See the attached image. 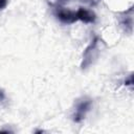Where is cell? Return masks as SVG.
Masks as SVG:
<instances>
[{
  "label": "cell",
  "instance_id": "cell-1",
  "mask_svg": "<svg viewBox=\"0 0 134 134\" xmlns=\"http://www.w3.org/2000/svg\"><path fill=\"white\" fill-rule=\"evenodd\" d=\"M103 42L99 37H94L93 40L90 42V44L86 47V49L83 52V59L81 63L82 69L88 68L90 65L94 63V61L98 58L100 50L103 48Z\"/></svg>",
  "mask_w": 134,
  "mask_h": 134
},
{
  "label": "cell",
  "instance_id": "cell-2",
  "mask_svg": "<svg viewBox=\"0 0 134 134\" xmlns=\"http://www.w3.org/2000/svg\"><path fill=\"white\" fill-rule=\"evenodd\" d=\"M91 105H92L91 99L86 97V96L77 99L76 103H75L74 112L72 114V120L74 122H81L85 118L86 114L90 111Z\"/></svg>",
  "mask_w": 134,
  "mask_h": 134
},
{
  "label": "cell",
  "instance_id": "cell-3",
  "mask_svg": "<svg viewBox=\"0 0 134 134\" xmlns=\"http://www.w3.org/2000/svg\"><path fill=\"white\" fill-rule=\"evenodd\" d=\"M53 14H54L55 18L63 24H72L77 21L75 10H71L69 8H66V7H63L60 5H57L54 7Z\"/></svg>",
  "mask_w": 134,
  "mask_h": 134
},
{
  "label": "cell",
  "instance_id": "cell-4",
  "mask_svg": "<svg viewBox=\"0 0 134 134\" xmlns=\"http://www.w3.org/2000/svg\"><path fill=\"white\" fill-rule=\"evenodd\" d=\"M75 12H76L77 21H82V22H84L86 24H89V23H94L95 20H96V16H95L94 12H92L89 8L80 7Z\"/></svg>",
  "mask_w": 134,
  "mask_h": 134
},
{
  "label": "cell",
  "instance_id": "cell-5",
  "mask_svg": "<svg viewBox=\"0 0 134 134\" xmlns=\"http://www.w3.org/2000/svg\"><path fill=\"white\" fill-rule=\"evenodd\" d=\"M119 24H120L121 27H124V29H125L126 31H128L129 34L132 32V29H133V14H132V6L129 7L128 10L122 12V14L120 15Z\"/></svg>",
  "mask_w": 134,
  "mask_h": 134
},
{
  "label": "cell",
  "instance_id": "cell-6",
  "mask_svg": "<svg viewBox=\"0 0 134 134\" xmlns=\"http://www.w3.org/2000/svg\"><path fill=\"white\" fill-rule=\"evenodd\" d=\"M81 1L88 4V5H96L100 0H81Z\"/></svg>",
  "mask_w": 134,
  "mask_h": 134
},
{
  "label": "cell",
  "instance_id": "cell-7",
  "mask_svg": "<svg viewBox=\"0 0 134 134\" xmlns=\"http://www.w3.org/2000/svg\"><path fill=\"white\" fill-rule=\"evenodd\" d=\"M8 3V0H0V12L3 10Z\"/></svg>",
  "mask_w": 134,
  "mask_h": 134
},
{
  "label": "cell",
  "instance_id": "cell-8",
  "mask_svg": "<svg viewBox=\"0 0 134 134\" xmlns=\"http://www.w3.org/2000/svg\"><path fill=\"white\" fill-rule=\"evenodd\" d=\"M58 1H68V0H58Z\"/></svg>",
  "mask_w": 134,
  "mask_h": 134
}]
</instances>
